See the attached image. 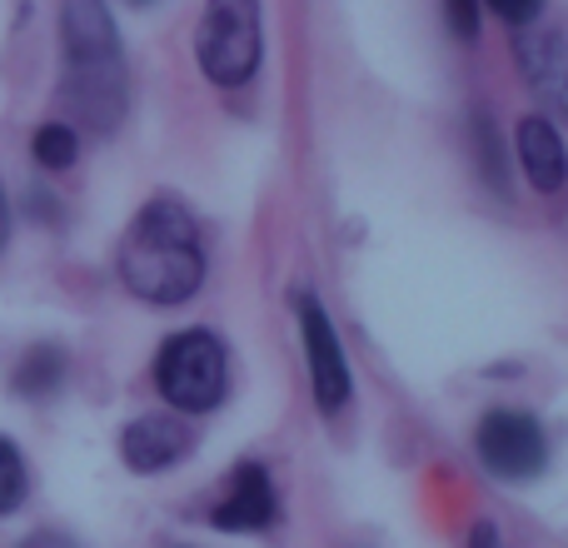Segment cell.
<instances>
[{"label": "cell", "mask_w": 568, "mask_h": 548, "mask_svg": "<svg viewBox=\"0 0 568 548\" xmlns=\"http://www.w3.org/2000/svg\"><path fill=\"white\" fill-rule=\"evenodd\" d=\"M120 280L145 304H185L205 280L200 230L180 200H150L120 240Z\"/></svg>", "instance_id": "obj_1"}, {"label": "cell", "mask_w": 568, "mask_h": 548, "mask_svg": "<svg viewBox=\"0 0 568 548\" xmlns=\"http://www.w3.org/2000/svg\"><path fill=\"white\" fill-rule=\"evenodd\" d=\"M60 35H65V105L80 115V125L110 135L120 125V115H125L130 85L105 0H65Z\"/></svg>", "instance_id": "obj_2"}, {"label": "cell", "mask_w": 568, "mask_h": 548, "mask_svg": "<svg viewBox=\"0 0 568 548\" xmlns=\"http://www.w3.org/2000/svg\"><path fill=\"white\" fill-rule=\"evenodd\" d=\"M265 30H260V0H205L195 30V55L205 80L235 90L260 70Z\"/></svg>", "instance_id": "obj_3"}, {"label": "cell", "mask_w": 568, "mask_h": 548, "mask_svg": "<svg viewBox=\"0 0 568 548\" xmlns=\"http://www.w3.org/2000/svg\"><path fill=\"white\" fill-rule=\"evenodd\" d=\"M155 389L180 414H210L225 399V349L210 329H180L155 354Z\"/></svg>", "instance_id": "obj_4"}, {"label": "cell", "mask_w": 568, "mask_h": 548, "mask_svg": "<svg viewBox=\"0 0 568 548\" xmlns=\"http://www.w3.org/2000/svg\"><path fill=\"white\" fill-rule=\"evenodd\" d=\"M479 459L494 479H509V484H529L549 469V434L534 414L524 409H489L479 419Z\"/></svg>", "instance_id": "obj_5"}, {"label": "cell", "mask_w": 568, "mask_h": 548, "mask_svg": "<svg viewBox=\"0 0 568 548\" xmlns=\"http://www.w3.org/2000/svg\"><path fill=\"white\" fill-rule=\"evenodd\" d=\"M294 309H300V334H304V354H310V379H314V399L324 414H339L349 404V359H344V344L334 334L324 304L310 290L294 294Z\"/></svg>", "instance_id": "obj_6"}, {"label": "cell", "mask_w": 568, "mask_h": 548, "mask_svg": "<svg viewBox=\"0 0 568 548\" xmlns=\"http://www.w3.org/2000/svg\"><path fill=\"white\" fill-rule=\"evenodd\" d=\"M280 519V494H275V479H270L265 464H240L230 474V494L215 504L210 524L225 534H260Z\"/></svg>", "instance_id": "obj_7"}, {"label": "cell", "mask_w": 568, "mask_h": 548, "mask_svg": "<svg viewBox=\"0 0 568 548\" xmlns=\"http://www.w3.org/2000/svg\"><path fill=\"white\" fill-rule=\"evenodd\" d=\"M190 444H195V434H190L175 414H140V419H130L125 434H120V459L135 474H160L185 459Z\"/></svg>", "instance_id": "obj_8"}, {"label": "cell", "mask_w": 568, "mask_h": 548, "mask_svg": "<svg viewBox=\"0 0 568 548\" xmlns=\"http://www.w3.org/2000/svg\"><path fill=\"white\" fill-rule=\"evenodd\" d=\"M519 160H524V175H529V185L544 190V195H554V190L568 180L564 140H559V130H554L544 115L519 120Z\"/></svg>", "instance_id": "obj_9"}, {"label": "cell", "mask_w": 568, "mask_h": 548, "mask_svg": "<svg viewBox=\"0 0 568 548\" xmlns=\"http://www.w3.org/2000/svg\"><path fill=\"white\" fill-rule=\"evenodd\" d=\"M519 50H524V75L539 85V95L549 105L568 110V50L559 30H549L539 40H519Z\"/></svg>", "instance_id": "obj_10"}, {"label": "cell", "mask_w": 568, "mask_h": 548, "mask_svg": "<svg viewBox=\"0 0 568 548\" xmlns=\"http://www.w3.org/2000/svg\"><path fill=\"white\" fill-rule=\"evenodd\" d=\"M60 384H65V354L55 344H36L16 364V394H26V399H50Z\"/></svg>", "instance_id": "obj_11"}, {"label": "cell", "mask_w": 568, "mask_h": 548, "mask_svg": "<svg viewBox=\"0 0 568 548\" xmlns=\"http://www.w3.org/2000/svg\"><path fill=\"white\" fill-rule=\"evenodd\" d=\"M30 494V474H26V459L20 449L0 434V514H16Z\"/></svg>", "instance_id": "obj_12"}, {"label": "cell", "mask_w": 568, "mask_h": 548, "mask_svg": "<svg viewBox=\"0 0 568 548\" xmlns=\"http://www.w3.org/2000/svg\"><path fill=\"white\" fill-rule=\"evenodd\" d=\"M30 150H36V160L45 170H70L75 155H80V140H75L70 125H40L36 140H30Z\"/></svg>", "instance_id": "obj_13"}, {"label": "cell", "mask_w": 568, "mask_h": 548, "mask_svg": "<svg viewBox=\"0 0 568 548\" xmlns=\"http://www.w3.org/2000/svg\"><path fill=\"white\" fill-rule=\"evenodd\" d=\"M474 130H479V155H484V180L489 185L504 190V155H499V135H494L489 115L484 110H474Z\"/></svg>", "instance_id": "obj_14"}, {"label": "cell", "mask_w": 568, "mask_h": 548, "mask_svg": "<svg viewBox=\"0 0 568 548\" xmlns=\"http://www.w3.org/2000/svg\"><path fill=\"white\" fill-rule=\"evenodd\" d=\"M489 10H499L509 26H529L544 16V0H489Z\"/></svg>", "instance_id": "obj_15"}, {"label": "cell", "mask_w": 568, "mask_h": 548, "mask_svg": "<svg viewBox=\"0 0 568 548\" xmlns=\"http://www.w3.org/2000/svg\"><path fill=\"white\" fill-rule=\"evenodd\" d=\"M444 6H449V30H454V35H464V40L479 35V16H474V0H444Z\"/></svg>", "instance_id": "obj_16"}, {"label": "cell", "mask_w": 568, "mask_h": 548, "mask_svg": "<svg viewBox=\"0 0 568 548\" xmlns=\"http://www.w3.org/2000/svg\"><path fill=\"white\" fill-rule=\"evenodd\" d=\"M464 548H504V544H499V529H494L489 519H479V524L469 529V539H464Z\"/></svg>", "instance_id": "obj_17"}, {"label": "cell", "mask_w": 568, "mask_h": 548, "mask_svg": "<svg viewBox=\"0 0 568 548\" xmlns=\"http://www.w3.org/2000/svg\"><path fill=\"white\" fill-rule=\"evenodd\" d=\"M20 548H80L75 539H70V534H55V529H40V534H30L26 544Z\"/></svg>", "instance_id": "obj_18"}, {"label": "cell", "mask_w": 568, "mask_h": 548, "mask_svg": "<svg viewBox=\"0 0 568 548\" xmlns=\"http://www.w3.org/2000/svg\"><path fill=\"white\" fill-rule=\"evenodd\" d=\"M10 240V205H6V190H0V250H6Z\"/></svg>", "instance_id": "obj_19"}]
</instances>
